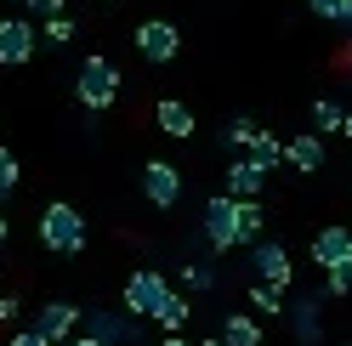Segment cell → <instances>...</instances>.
<instances>
[{
  "label": "cell",
  "mask_w": 352,
  "mask_h": 346,
  "mask_svg": "<svg viewBox=\"0 0 352 346\" xmlns=\"http://www.w3.org/2000/svg\"><path fill=\"white\" fill-rule=\"evenodd\" d=\"M85 335L102 346H142V323L131 312H114V307H91L85 312Z\"/></svg>",
  "instance_id": "9"
},
{
  "label": "cell",
  "mask_w": 352,
  "mask_h": 346,
  "mask_svg": "<svg viewBox=\"0 0 352 346\" xmlns=\"http://www.w3.org/2000/svg\"><path fill=\"white\" fill-rule=\"evenodd\" d=\"M17 187H23V159H17L12 148H0V205H6Z\"/></svg>",
  "instance_id": "24"
},
{
  "label": "cell",
  "mask_w": 352,
  "mask_h": 346,
  "mask_svg": "<svg viewBox=\"0 0 352 346\" xmlns=\"http://www.w3.org/2000/svg\"><path fill=\"white\" fill-rule=\"evenodd\" d=\"M40 40H46V46H69V40H80V23L74 17H46V23H40Z\"/></svg>",
  "instance_id": "25"
},
{
  "label": "cell",
  "mask_w": 352,
  "mask_h": 346,
  "mask_svg": "<svg viewBox=\"0 0 352 346\" xmlns=\"http://www.w3.org/2000/svg\"><path fill=\"white\" fill-rule=\"evenodd\" d=\"M153 346H199V341H188V335H160Z\"/></svg>",
  "instance_id": "30"
},
{
  "label": "cell",
  "mask_w": 352,
  "mask_h": 346,
  "mask_svg": "<svg viewBox=\"0 0 352 346\" xmlns=\"http://www.w3.org/2000/svg\"><path fill=\"white\" fill-rule=\"evenodd\" d=\"M341 137H346V142H352V114H346V131H341Z\"/></svg>",
  "instance_id": "35"
},
{
  "label": "cell",
  "mask_w": 352,
  "mask_h": 346,
  "mask_svg": "<svg viewBox=\"0 0 352 346\" xmlns=\"http://www.w3.org/2000/svg\"><path fill=\"white\" fill-rule=\"evenodd\" d=\"M346 114H352V108H341L336 97H313V125H318V137H341V131H346Z\"/></svg>",
  "instance_id": "19"
},
{
  "label": "cell",
  "mask_w": 352,
  "mask_h": 346,
  "mask_svg": "<svg viewBox=\"0 0 352 346\" xmlns=\"http://www.w3.org/2000/svg\"><path fill=\"white\" fill-rule=\"evenodd\" d=\"M346 262H352V227L346 222L318 227L313 233V267H324V278H329V273H341Z\"/></svg>",
  "instance_id": "11"
},
{
  "label": "cell",
  "mask_w": 352,
  "mask_h": 346,
  "mask_svg": "<svg viewBox=\"0 0 352 346\" xmlns=\"http://www.w3.org/2000/svg\"><path fill=\"white\" fill-rule=\"evenodd\" d=\"M34 51H40V29L23 12H6L0 17V69H29Z\"/></svg>",
  "instance_id": "7"
},
{
  "label": "cell",
  "mask_w": 352,
  "mask_h": 346,
  "mask_svg": "<svg viewBox=\"0 0 352 346\" xmlns=\"http://www.w3.org/2000/svg\"><path fill=\"white\" fill-rule=\"evenodd\" d=\"M85 239H91V227H85V216L69 199H52L46 210H40V244H46L52 255H80Z\"/></svg>",
  "instance_id": "2"
},
{
  "label": "cell",
  "mask_w": 352,
  "mask_h": 346,
  "mask_svg": "<svg viewBox=\"0 0 352 346\" xmlns=\"http://www.w3.org/2000/svg\"><path fill=\"white\" fill-rule=\"evenodd\" d=\"M284 165L296 170V176H318V170L329 165V148L318 131H296L290 142H284Z\"/></svg>",
  "instance_id": "12"
},
{
  "label": "cell",
  "mask_w": 352,
  "mask_h": 346,
  "mask_svg": "<svg viewBox=\"0 0 352 346\" xmlns=\"http://www.w3.org/2000/svg\"><path fill=\"white\" fill-rule=\"evenodd\" d=\"M307 12H313L318 23H329V29H341V17H346V0H307Z\"/></svg>",
  "instance_id": "26"
},
{
  "label": "cell",
  "mask_w": 352,
  "mask_h": 346,
  "mask_svg": "<svg viewBox=\"0 0 352 346\" xmlns=\"http://www.w3.org/2000/svg\"><path fill=\"white\" fill-rule=\"evenodd\" d=\"M250 159H256L261 170H278V165H284V142H278V137L267 131V125H261V137L250 142Z\"/></svg>",
  "instance_id": "22"
},
{
  "label": "cell",
  "mask_w": 352,
  "mask_h": 346,
  "mask_svg": "<svg viewBox=\"0 0 352 346\" xmlns=\"http://www.w3.org/2000/svg\"><path fill=\"white\" fill-rule=\"evenodd\" d=\"M80 323H85V307H74V301H46V307L34 312L29 330H40L52 346H69V341L80 335Z\"/></svg>",
  "instance_id": "10"
},
{
  "label": "cell",
  "mask_w": 352,
  "mask_h": 346,
  "mask_svg": "<svg viewBox=\"0 0 352 346\" xmlns=\"http://www.w3.org/2000/svg\"><path fill=\"white\" fill-rule=\"evenodd\" d=\"M120 91H125V74H120L114 57L91 51V57L80 62V74H74V102L85 108V114H108V108L120 102Z\"/></svg>",
  "instance_id": "1"
},
{
  "label": "cell",
  "mask_w": 352,
  "mask_h": 346,
  "mask_svg": "<svg viewBox=\"0 0 352 346\" xmlns=\"http://www.w3.org/2000/svg\"><path fill=\"white\" fill-rule=\"evenodd\" d=\"M261 137V119H250V114H233L228 119V131H222V142L228 148H239V154H250V142Z\"/></svg>",
  "instance_id": "20"
},
{
  "label": "cell",
  "mask_w": 352,
  "mask_h": 346,
  "mask_svg": "<svg viewBox=\"0 0 352 346\" xmlns=\"http://www.w3.org/2000/svg\"><path fill=\"white\" fill-rule=\"evenodd\" d=\"M12 239V222H6V205H0V244Z\"/></svg>",
  "instance_id": "31"
},
{
  "label": "cell",
  "mask_w": 352,
  "mask_h": 346,
  "mask_svg": "<svg viewBox=\"0 0 352 346\" xmlns=\"http://www.w3.org/2000/svg\"><path fill=\"white\" fill-rule=\"evenodd\" d=\"M250 273H256V284H273V290H284V295L296 290V262H290V250H284L278 239L250 244Z\"/></svg>",
  "instance_id": "8"
},
{
  "label": "cell",
  "mask_w": 352,
  "mask_h": 346,
  "mask_svg": "<svg viewBox=\"0 0 352 346\" xmlns=\"http://www.w3.org/2000/svg\"><path fill=\"white\" fill-rule=\"evenodd\" d=\"M222 341L228 346H261V318L256 312H228L222 318Z\"/></svg>",
  "instance_id": "16"
},
{
  "label": "cell",
  "mask_w": 352,
  "mask_h": 346,
  "mask_svg": "<svg viewBox=\"0 0 352 346\" xmlns=\"http://www.w3.org/2000/svg\"><path fill=\"white\" fill-rule=\"evenodd\" d=\"M199 233H205V244H210L216 255L245 250V244H239V199H233V193H205V205H199Z\"/></svg>",
  "instance_id": "3"
},
{
  "label": "cell",
  "mask_w": 352,
  "mask_h": 346,
  "mask_svg": "<svg viewBox=\"0 0 352 346\" xmlns=\"http://www.w3.org/2000/svg\"><path fill=\"white\" fill-rule=\"evenodd\" d=\"M261 227H267V205L261 199H239V244H261Z\"/></svg>",
  "instance_id": "18"
},
{
  "label": "cell",
  "mask_w": 352,
  "mask_h": 346,
  "mask_svg": "<svg viewBox=\"0 0 352 346\" xmlns=\"http://www.w3.org/2000/svg\"><path fill=\"white\" fill-rule=\"evenodd\" d=\"M131 40H137V57L153 62V69H165V62L182 57V29H176L170 17H148V23H137Z\"/></svg>",
  "instance_id": "6"
},
{
  "label": "cell",
  "mask_w": 352,
  "mask_h": 346,
  "mask_svg": "<svg viewBox=\"0 0 352 346\" xmlns=\"http://www.w3.org/2000/svg\"><path fill=\"white\" fill-rule=\"evenodd\" d=\"M176 278H182V295H210L216 290V267H199V262H182Z\"/></svg>",
  "instance_id": "21"
},
{
  "label": "cell",
  "mask_w": 352,
  "mask_h": 346,
  "mask_svg": "<svg viewBox=\"0 0 352 346\" xmlns=\"http://www.w3.org/2000/svg\"><path fill=\"white\" fill-rule=\"evenodd\" d=\"M250 312H256V318L290 312V307H284V290H273V284H250Z\"/></svg>",
  "instance_id": "23"
},
{
  "label": "cell",
  "mask_w": 352,
  "mask_h": 346,
  "mask_svg": "<svg viewBox=\"0 0 352 346\" xmlns=\"http://www.w3.org/2000/svg\"><path fill=\"white\" fill-rule=\"evenodd\" d=\"M273 170H261L250 154H239L228 170H222V193H233V199H261V187H267Z\"/></svg>",
  "instance_id": "13"
},
{
  "label": "cell",
  "mask_w": 352,
  "mask_h": 346,
  "mask_svg": "<svg viewBox=\"0 0 352 346\" xmlns=\"http://www.w3.org/2000/svg\"><path fill=\"white\" fill-rule=\"evenodd\" d=\"M17 312H23V301H17V295H0V323H17Z\"/></svg>",
  "instance_id": "29"
},
{
  "label": "cell",
  "mask_w": 352,
  "mask_h": 346,
  "mask_svg": "<svg viewBox=\"0 0 352 346\" xmlns=\"http://www.w3.org/2000/svg\"><path fill=\"white\" fill-rule=\"evenodd\" d=\"M199 346H228V341H222V335H205V341H199Z\"/></svg>",
  "instance_id": "33"
},
{
  "label": "cell",
  "mask_w": 352,
  "mask_h": 346,
  "mask_svg": "<svg viewBox=\"0 0 352 346\" xmlns=\"http://www.w3.org/2000/svg\"><path fill=\"white\" fill-rule=\"evenodd\" d=\"M137 187H142V199L153 210H176V205H182V165H176V159H148L137 170Z\"/></svg>",
  "instance_id": "5"
},
{
  "label": "cell",
  "mask_w": 352,
  "mask_h": 346,
  "mask_svg": "<svg viewBox=\"0 0 352 346\" xmlns=\"http://www.w3.org/2000/svg\"><path fill=\"white\" fill-rule=\"evenodd\" d=\"M165 295H170V278L160 273V267H137L125 278V290H120V301H125V312L137 318V323H153L160 318V307H165Z\"/></svg>",
  "instance_id": "4"
},
{
  "label": "cell",
  "mask_w": 352,
  "mask_h": 346,
  "mask_svg": "<svg viewBox=\"0 0 352 346\" xmlns=\"http://www.w3.org/2000/svg\"><path fill=\"white\" fill-rule=\"evenodd\" d=\"M23 6V17L34 23V17H69V0H17Z\"/></svg>",
  "instance_id": "27"
},
{
  "label": "cell",
  "mask_w": 352,
  "mask_h": 346,
  "mask_svg": "<svg viewBox=\"0 0 352 346\" xmlns=\"http://www.w3.org/2000/svg\"><path fill=\"white\" fill-rule=\"evenodd\" d=\"M69 346H102V341H91V335H74V341H69Z\"/></svg>",
  "instance_id": "32"
},
{
  "label": "cell",
  "mask_w": 352,
  "mask_h": 346,
  "mask_svg": "<svg viewBox=\"0 0 352 346\" xmlns=\"http://www.w3.org/2000/svg\"><path fill=\"white\" fill-rule=\"evenodd\" d=\"M341 69H346V80H352V46H346V57H341Z\"/></svg>",
  "instance_id": "34"
},
{
  "label": "cell",
  "mask_w": 352,
  "mask_h": 346,
  "mask_svg": "<svg viewBox=\"0 0 352 346\" xmlns=\"http://www.w3.org/2000/svg\"><path fill=\"white\" fill-rule=\"evenodd\" d=\"M153 125H160V137H170V142H188L193 131H199V119H193V108L182 97H160L153 102Z\"/></svg>",
  "instance_id": "14"
},
{
  "label": "cell",
  "mask_w": 352,
  "mask_h": 346,
  "mask_svg": "<svg viewBox=\"0 0 352 346\" xmlns=\"http://www.w3.org/2000/svg\"><path fill=\"white\" fill-rule=\"evenodd\" d=\"M6 346H52L46 335H40V330H12V341Z\"/></svg>",
  "instance_id": "28"
},
{
  "label": "cell",
  "mask_w": 352,
  "mask_h": 346,
  "mask_svg": "<svg viewBox=\"0 0 352 346\" xmlns=\"http://www.w3.org/2000/svg\"><path fill=\"white\" fill-rule=\"evenodd\" d=\"M324 290L318 295H296V312H290V330H296V341L301 346H318L324 341Z\"/></svg>",
  "instance_id": "15"
},
{
  "label": "cell",
  "mask_w": 352,
  "mask_h": 346,
  "mask_svg": "<svg viewBox=\"0 0 352 346\" xmlns=\"http://www.w3.org/2000/svg\"><path fill=\"white\" fill-rule=\"evenodd\" d=\"M188 318H193V301H188L182 290H170V295H165V307H160V318H153V323H160V335H182V330H188Z\"/></svg>",
  "instance_id": "17"
},
{
  "label": "cell",
  "mask_w": 352,
  "mask_h": 346,
  "mask_svg": "<svg viewBox=\"0 0 352 346\" xmlns=\"http://www.w3.org/2000/svg\"><path fill=\"white\" fill-rule=\"evenodd\" d=\"M91 6H102V0H91Z\"/></svg>",
  "instance_id": "36"
}]
</instances>
